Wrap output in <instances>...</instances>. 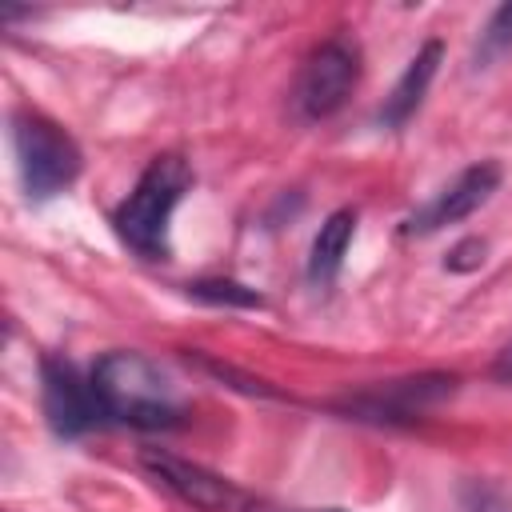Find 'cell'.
<instances>
[{
	"instance_id": "cell-1",
	"label": "cell",
	"mask_w": 512,
	"mask_h": 512,
	"mask_svg": "<svg viewBox=\"0 0 512 512\" xmlns=\"http://www.w3.org/2000/svg\"><path fill=\"white\" fill-rule=\"evenodd\" d=\"M88 376H92L104 416L116 424L152 432V428H172L184 416L176 380L144 352H128V348L104 352Z\"/></svg>"
},
{
	"instance_id": "cell-2",
	"label": "cell",
	"mask_w": 512,
	"mask_h": 512,
	"mask_svg": "<svg viewBox=\"0 0 512 512\" xmlns=\"http://www.w3.org/2000/svg\"><path fill=\"white\" fill-rule=\"evenodd\" d=\"M192 188V164L176 152H164L156 160H148V168L140 172L136 188L116 204L112 212V228L116 236L144 260H164L168 256V232H172V216L180 208V200Z\"/></svg>"
},
{
	"instance_id": "cell-3",
	"label": "cell",
	"mask_w": 512,
	"mask_h": 512,
	"mask_svg": "<svg viewBox=\"0 0 512 512\" xmlns=\"http://www.w3.org/2000/svg\"><path fill=\"white\" fill-rule=\"evenodd\" d=\"M12 148L28 200H52L68 192L84 168L80 144L44 112L20 108L12 116Z\"/></svg>"
},
{
	"instance_id": "cell-4",
	"label": "cell",
	"mask_w": 512,
	"mask_h": 512,
	"mask_svg": "<svg viewBox=\"0 0 512 512\" xmlns=\"http://www.w3.org/2000/svg\"><path fill=\"white\" fill-rule=\"evenodd\" d=\"M360 64H364V56L352 36L320 40L300 64V76L292 88L296 112L304 120H328L332 112H340L360 84Z\"/></svg>"
},
{
	"instance_id": "cell-5",
	"label": "cell",
	"mask_w": 512,
	"mask_h": 512,
	"mask_svg": "<svg viewBox=\"0 0 512 512\" xmlns=\"http://www.w3.org/2000/svg\"><path fill=\"white\" fill-rule=\"evenodd\" d=\"M40 404L56 436H84L88 428L108 420L92 388V376H84L72 360H60V356L40 360Z\"/></svg>"
},
{
	"instance_id": "cell-6",
	"label": "cell",
	"mask_w": 512,
	"mask_h": 512,
	"mask_svg": "<svg viewBox=\"0 0 512 512\" xmlns=\"http://www.w3.org/2000/svg\"><path fill=\"white\" fill-rule=\"evenodd\" d=\"M140 464L148 468V476L156 484H164L172 496H180L184 504H192L200 512H248L252 508V496L240 484H232L228 476H220V472H212L204 464H192L184 456L148 448L140 456Z\"/></svg>"
},
{
	"instance_id": "cell-7",
	"label": "cell",
	"mask_w": 512,
	"mask_h": 512,
	"mask_svg": "<svg viewBox=\"0 0 512 512\" xmlns=\"http://www.w3.org/2000/svg\"><path fill=\"white\" fill-rule=\"evenodd\" d=\"M500 188V164L496 160H476V164H468L456 180H448L424 208H416L412 216H408V224H404V232L408 236H432V232H440V228H448V224H460V220H468L480 204H488V196Z\"/></svg>"
},
{
	"instance_id": "cell-8",
	"label": "cell",
	"mask_w": 512,
	"mask_h": 512,
	"mask_svg": "<svg viewBox=\"0 0 512 512\" xmlns=\"http://www.w3.org/2000/svg\"><path fill=\"white\" fill-rule=\"evenodd\" d=\"M452 376H412V380H392L384 388L360 392L348 408L360 412L364 420H396V416H420L428 404L444 400L452 392Z\"/></svg>"
},
{
	"instance_id": "cell-9",
	"label": "cell",
	"mask_w": 512,
	"mask_h": 512,
	"mask_svg": "<svg viewBox=\"0 0 512 512\" xmlns=\"http://www.w3.org/2000/svg\"><path fill=\"white\" fill-rule=\"evenodd\" d=\"M440 60H444V44H440V40H424V44L416 48V56L404 64V72L396 76L392 92L384 96V108H380V124H384V128H404V124L416 116V108H420L424 96H428V84L436 80Z\"/></svg>"
},
{
	"instance_id": "cell-10",
	"label": "cell",
	"mask_w": 512,
	"mask_h": 512,
	"mask_svg": "<svg viewBox=\"0 0 512 512\" xmlns=\"http://www.w3.org/2000/svg\"><path fill=\"white\" fill-rule=\"evenodd\" d=\"M352 236H356V212L352 208H336L324 216L320 232L312 236V248H308V280L316 288H328L340 268H344V256L352 248Z\"/></svg>"
},
{
	"instance_id": "cell-11",
	"label": "cell",
	"mask_w": 512,
	"mask_h": 512,
	"mask_svg": "<svg viewBox=\"0 0 512 512\" xmlns=\"http://www.w3.org/2000/svg\"><path fill=\"white\" fill-rule=\"evenodd\" d=\"M188 296L208 300V304H232V308H260L264 296L240 280H196L188 284Z\"/></svg>"
},
{
	"instance_id": "cell-12",
	"label": "cell",
	"mask_w": 512,
	"mask_h": 512,
	"mask_svg": "<svg viewBox=\"0 0 512 512\" xmlns=\"http://www.w3.org/2000/svg\"><path fill=\"white\" fill-rule=\"evenodd\" d=\"M504 48H512V0L500 4V8L488 16V24H484V32H480L476 56H480V60H492V56L504 52Z\"/></svg>"
},
{
	"instance_id": "cell-13",
	"label": "cell",
	"mask_w": 512,
	"mask_h": 512,
	"mask_svg": "<svg viewBox=\"0 0 512 512\" xmlns=\"http://www.w3.org/2000/svg\"><path fill=\"white\" fill-rule=\"evenodd\" d=\"M460 504H464V512H512V500H508L500 488H492V484H480V480L464 484V492H460Z\"/></svg>"
},
{
	"instance_id": "cell-14",
	"label": "cell",
	"mask_w": 512,
	"mask_h": 512,
	"mask_svg": "<svg viewBox=\"0 0 512 512\" xmlns=\"http://www.w3.org/2000/svg\"><path fill=\"white\" fill-rule=\"evenodd\" d=\"M444 264H448L452 272H472V268H480V264H484V240H464V244H456Z\"/></svg>"
},
{
	"instance_id": "cell-15",
	"label": "cell",
	"mask_w": 512,
	"mask_h": 512,
	"mask_svg": "<svg viewBox=\"0 0 512 512\" xmlns=\"http://www.w3.org/2000/svg\"><path fill=\"white\" fill-rule=\"evenodd\" d=\"M500 372H504V376L512 372V348H504V356H500Z\"/></svg>"
},
{
	"instance_id": "cell-16",
	"label": "cell",
	"mask_w": 512,
	"mask_h": 512,
	"mask_svg": "<svg viewBox=\"0 0 512 512\" xmlns=\"http://www.w3.org/2000/svg\"><path fill=\"white\" fill-rule=\"evenodd\" d=\"M316 512H348V508H316Z\"/></svg>"
}]
</instances>
